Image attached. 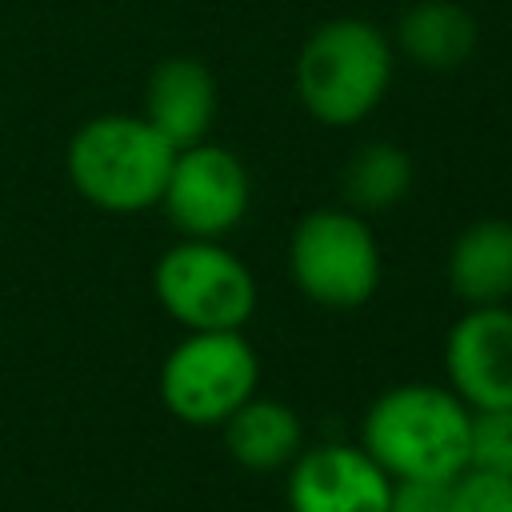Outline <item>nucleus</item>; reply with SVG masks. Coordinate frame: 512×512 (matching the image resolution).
Returning <instances> with one entry per match:
<instances>
[{
  "instance_id": "obj_1",
  "label": "nucleus",
  "mask_w": 512,
  "mask_h": 512,
  "mask_svg": "<svg viewBox=\"0 0 512 512\" xmlns=\"http://www.w3.org/2000/svg\"><path fill=\"white\" fill-rule=\"evenodd\" d=\"M472 408L440 384H396L360 420V448L392 480H452L468 468Z\"/></svg>"
},
{
  "instance_id": "obj_2",
  "label": "nucleus",
  "mask_w": 512,
  "mask_h": 512,
  "mask_svg": "<svg viewBox=\"0 0 512 512\" xmlns=\"http://www.w3.org/2000/svg\"><path fill=\"white\" fill-rule=\"evenodd\" d=\"M172 156L176 148L144 116L104 112L72 132L64 172L92 208L128 216L160 204Z\"/></svg>"
},
{
  "instance_id": "obj_3",
  "label": "nucleus",
  "mask_w": 512,
  "mask_h": 512,
  "mask_svg": "<svg viewBox=\"0 0 512 512\" xmlns=\"http://www.w3.org/2000/svg\"><path fill=\"white\" fill-rule=\"evenodd\" d=\"M392 48L368 20L340 16L320 24L296 60V92L312 120L348 128L364 120L388 92Z\"/></svg>"
},
{
  "instance_id": "obj_4",
  "label": "nucleus",
  "mask_w": 512,
  "mask_h": 512,
  "mask_svg": "<svg viewBox=\"0 0 512 512\" xmlns=\"http://www.w3.org/2000/svg\"><path fill=\"white\" fill-rule=\"evenodd\" d=\"M260 380L256 348L244 328L188 332L160 364L164 408L192 428H220Z\"/></svg>"
},
{
  "instance_id": "obj_5",
  "label": "nucleus",
  "mask_w": 512,
  "mask_h": 512,
  "mask_svg": "<svg viewBox=\"0 0 512 512\" xmlns=\"http://www.w3.org/2000/svg\"><path fill=\"white\" fill-rule=\"evenodd\" d=\"M296 288L320 308H360L376 296L384 256L372 228L352 208H316L300 216L288 240Z\"/></svg>"
},
{
  "instance_id": "obj_6",
  "label": "nucleus",
  "mask_w": 512,
  "mask_h": 512,
  "mask_svg": "<svg viewBox=\"0 0 512 512\" xmlns=\"http://www.w3.org/2000/svg\"><path fill=\"white\" fill-rule=\"evenodd\" d=\"M152 288L160 308L188 332L244 328L256 312V276L220 240L184 236L172 244L152 268Z\"/></svg>"
},
{
  "instance_id": "obj_7",
  "label": "nucleus",
  "mask_w": 512,
  "mask_h": 512,
  "mask_svg": "<svg viewBox=\"0 0 512 512\" xmlns=\"http://www.w3.org/2000/svg\"><path fill=\"white\" fill-rule=\"evenodd\" d=\"M248 200H252V180L236 152L208 140L176 148L160 204L184 236L196 240L228 236L244 220Z\"/></svg>"
},
{
  "instance_id": "obj_8",
  "label": "nucleus",
  "mask_w": 512,
  "mask_h": 512,
  "mask_svg": "<svg viewBox=\"0 0 512 512\" xmlns=\"http://www.w3.org/2000/svg\"><path fill=\"white\" fill-rule=\"evenodd\" d=\"M288 512H388L392 476L360 444L300 448L288 464Z\"/></svg>"
},
{
  "instance_id": "obj_9",
  "label": "nucleus",
  "mask_w": 512,
  "mask_h": 512,
  "mask_svg": "<svg viewBox=\"0 0 512 512\" xmlns=\"http://www.w3.org/2000/svg\"><path fill=\"white\" fill-rule=\"evenodd\" d=\"M444 372L472 412L512 404V308H468L444 340Z\"/></svg>"
},
{
  "instance_id": "obj_10",
  "label": "nucleus",
  "mask_w": 512,
  "mask_h": 512,
  "mask_svg": "<svg viewBox=\"0 0 512 512\" xmlns=\"http://www.w3.org/2000/svg\"><path fill=\"white\" fill-rule=\"evenodd\" d=\"M144 120L172 144H200L216 120V80L192 56H168L148 72Z\"/></svg>"
},
{
  "instance_id": "obj_11",
  "label": "nucleus",
  "mask_w": 512,
  "mask_h": 512,
  "mask_svg": "<svg viewBox=\"0 0 512 512\" xmlns=\"http://www.w3.org/2000/svg\"><path fill=\"white\" fill-rule=\"evenodd\" d=\"M448 284L468 308L508 304L512 300V220H500V216L472 220L448 252Z\"/></svg>"
},
{
  "instance_id": "obj_12",
  "label": "nucleus",
  "mask_w": 512,
  "mask_h": 512,
  "mask_svg": "<svg viewBox=\"0 0 512 512\" xmlns=\"http://www.w3.org/2000/svg\"><path fill=\"white\" fill-rule=\"evenodd\" d=\"M224 444L236 464L252 472H276L288 468L304 448V424L296 408L272 396H248L224 424Z\"/></svg>"
},
{
  "instance_id": "obj_13",
  "label": "nucleus",
  "mask_w": 512,
  "mask_h": 512,
  "mask_svg": "<svg viewBox=\"0 0 512 512\" xmlns=\"http://www.w3.org/2000/svg\"><path fill=\"white\" fill-rule=\"evenodd\" d=\"M396 40H400L408 60H416L432 72H448L472 56L476 20L468 8H460L452 0H424L400 16Z\"/></svg>"
},
{
  "instance_id": "obj_14",
  "label": "nucleus",
  "mask_w": 512,
  "mask_h": 512,
  "mask_svg": "<svg viewBox=\"0 0 512 512\" xmlns=\"http://www.w3.org/2000/svg\"><path fill=\"white\" fill-rule=\"evenodd\" d=\"M412 176V156L400 144L372 140L348 156L340 172V192L352 204V212H388L408 196Z\"/></svg>"
},
{
  "instance_id": "obj_15",
  "label": "nucleus",
  "mask_w": 512,
  "mask_h": 512,
  "mask_svg": "<svg viewBox=\"0 0 512 512\" xmlns=\"http://www.w3.org/2000/svg\"><path fill=\"white\" fill-rule=\"evenodd\" d=\"M468 464L500 472V476H512V404L472 412Z\"/></svg>"
},
{
  "instance_id": "obj_16",
  "label": "nucleus",
  "mask_w": 512,
  "mask_h": 512,
  "mask_svg": "<svg viewBox=\"0 0 512 512\" xmlns=\"http://www.w3.org/2000/svg\"><path fill=\"white\" fill-rule=\"evenodd\" d=\"M452 512H512V476L468 464L448 480Z\"/></svg>"
},
{
  "instance_id": "obj_17",
  "label": "nucleus",
  "mask_w": 512,
  "mask_h": 512,
  "mask_svg": "<svg viewBox=\"0 0 512 512\" xmlns=\"http://www.w3.org/2000/svg\"><path fill=\"white\" fill-rule=\"evenodd\" d=\"M388 512H452L448 480H392Z\"/></svg>"
}]
</instances>
